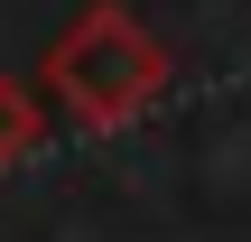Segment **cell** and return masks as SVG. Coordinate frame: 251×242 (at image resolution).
I'll return each instance as SVG.
<instances>
[{
    "label": "cell",
    "instance_id": "obj_2",
    "mask_svg": "<svg viewBox=\"0 0 251 242\" xmlns=\"http://www.w3.org/2000/svg\"><path fill=\"white\" fill-rule=\"evenodd\" d=\"M37 140H47V103H37L19 75H0V168H9V159H28Z\"/></svg>",
    "mask_w": 251,
    "mask_h": 242
},
{
    "label": "cell",
    "instance_id": "obj_1",
    "mask_svg": "<svg viewBox=\"0 0 251 242\" xmlns=\"http://www.w3.org/2000/svg\"><path fill=\"white\" fill-rule=\"evenodd\" d=\"M47 93H56L65 121L121 131V121H140V112L168 93V47H158L121 0H93V9L47 47Z\"/></svg>",
    "mask_w": 251,
    "mask_h": 242
}]
</instances>
